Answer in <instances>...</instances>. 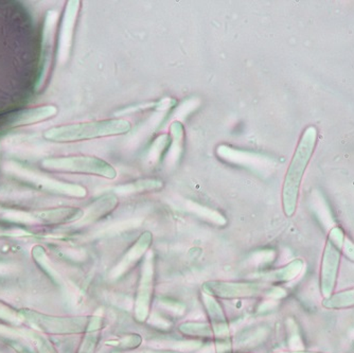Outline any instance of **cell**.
<instances>
[{
    "label": "cell",
    "instance_id": "cell-1",
    "mask_svg": "<svg viewBox=\"0 0 354 353\" xmlns=\"http://www.w3.org/2000/svg\"><path fill=\"white\" fill-rule=\"evenodd\" d=\"M317 135V129L314 125L304 129L288 165L282 186V208L286 217H293L297 210L300 186L315 150Z\"/></svg>",
    "mask_w": 354,
    "mask_h": 353
},
{
    "label": "cell",
    "instance_id": "cell-4",
    "mask_svg": "<svg viewBox=\"0 0 354 353\" xmlns=\"http://www.w3.org/2000/svg\"><path fill=\"white\" fill-rule=\"evenodd\" d=\"M43 165L50 170L62 172L95 175L107 179H115L117 177L116 169L111 163L99 157L87 155L47 159L43 161Z\"/></svg>",
    "mask_w": 354,
    "mask_h": 353
},
{
    "label": "cell",
    "instance_id": "cell-6",
    "mask_svg": "<svg viewBox=\"0 0 354 353\" xmlns=\"http://www.w3.org/2000/svg\"><path fill=\"white\" fill-rule=\"evenodd\" d=\"M57 109L55 105L32 107L0 115V132L21 125H33L47 120L57 115Z\"/></svg>",
    "mask_w": 354,
    "mask_h": 353
},
{
    "label": "cell",
    "instance_id": "cell-2",
    "mask_svg": "<svg viewBox=\"0 0 354 353\" xmlns=\"http://www.w3.org/2000/svg\"><path fill=\"white\" fill-rule=\"evenodd\" d=\"M132 125L130 121L115 118L51 127L45 132L44 138L55 143H75L105 137L121 136L130 133Z\"/></svg>",
    "mask_w": 354,
    "mask_h": 353
},
{
    "label": "cell",
    "instance_id": "cell-14",
    "mask_svg": "<svg viewBox=\"0 0 354 353\" xmlns=\"http://www.w3.org/2000/svg\"><path fill=\"white\" fill-rule=\"evenodd\" d=\"M98 342V334L95 332H91L83 343L82 348L80 350V353H93L95 346Z\"/></svg>",
    "mask_w": 354,
    "mask_h": 353
},
{
    "label": "cell",
    "instance_id": "cell-13",
    "mask_svg": "<svg viewBox=\"0 0 354 353\" xmlns=\"http://www.w3.org/2000/svg\"><path fill=\"white\" fill-rule=\"evenodd\" d=\"M109 344H111V346H116L120 349H134L140 346L141 338L140 335L138 334L125 335V336L119 338L117 342L116 341H111Z\"/></svg>",
    "mask_w": 354,
    "mask_h": 353
},
{
    "label": "cell",
    "instance_id": "cell-9",
    "mask_svg": "<svg viewBox=\"0 0 354 353\" xmlns=\"http://www.w3.org/2000/svg\"><path fill=\"white\" fill-rule=\"evenodd\" d=\"M304 261L301 259H296V260L292 261L288 264L284 265L281 269L274 271V272L268 274L266 277V280L268 282H286V281H291L295 279L298 275L301 273L302 269H304Z\"/></svg>",
    "mask_w": 354,
    "mask_h": 353
},
{
    "label": "cell",
    "instance_id": "cell-12",
    "mask_svg": "<svg viewBox=\"0 0 354 353\" xmlns=\"http://www.w3.org/2000/svg\"><path fill=\"white\" fill-rule=\"evenodd\" d=\"M180 330L184 334L192 335V336H205L209 338L214 335V330L210 325L203 324V323H185L180 325Z\"/></svg>",
    "mask_w": 354,
    "mask_h": 353
},
{
    "label": "cell",
    "instance_id": "cell-7",
    "mask_svg": "<svg viewBox=\"0 0 354 353\" xmlns=\"http://www.w3.org/2000/svg\"><path fill=\"white\" fill-rule=\"evenodd\" d=\"M154 289V265L152 256L145 260L135 301V316L138 322H145L150 313L151 301Z\"/></svg>",
    "mask_w": 354,
    "mask_h": 353
},
{
    "label": "cell",
    "instance_id": "cell-3",
    "mask_svg": "<svg viewBox=\"0 0 354 353\" xmlns=\"http://www.w3.org/2000/svg\"><path fill=\"white\" fill-rule=\"evenodd\" d=\"M345 233L339 226L333 227L328 235L319 271V290L324 298L335 293L336 282L341 266L342 248Z\"/></svg>",
    "mask_w": 354,
    "mask_h": 353
},
{
    "label": "cell",
    "instance_id": "cell-17",
    "mask_svg": "<svg viewBox=\"0 0 354 353\" xmlns=\"http://www.w3.org/2000/svg\"><path fill=\"white\" fill-rule=\"evenodd\" d=\"M146 353H182L178 352V351H150V352H146Z\"/></svg>",
    "mask_w": 354,
    "mask_h": 353
},
{
    "label": "cell",
    "instance_id": "cell-15",
    "mask_svg": "<svg viewBox=\"0 0 354 353\" xmlns=\"http://www.w3.org/2000/svg\"><path fill=\"white\" fill-rule=\"evenodd\" d=\"M342 253H343L344 256H345L348 260L354 262V243L350 241L349 239L346 238V237L345 240H344Z\"/></svg>",
    "mask_w": 354,
    "mask_h": 353
},
{
    "label": "cell",
    "instance_id": "cell-16",
    "mask_svg": "<svg viewBox=\"0 0 354 353\" xmlns=\"http://www.w3.org/2000/svg\"><path fill=\"white\" fill-rule=\"evenodd\" d=\"M278 353H323V352H316V351L294 350V351H281V352H278Z\"/></svg>",
    "mask_w": 354,
    "mask_h": 353
},
{
    "label": "cell",
    "instance_id": "cell-10",
    "mask_svg": "<svg viewBox=\"0 0 354 353\" xmlns=\"http://www.w3.org/2000/svg\"><path fill=\"white\" fill-rule=\"evenodd\" d=\"M206 302L209 314L212 317V327L214 334L216 336L224 338L228 334V326L220 305L212 296L206 297Z\"/></svg>",
    "mask_w": 354,
    "mask_h": 353
},
{
    "label": "cell",
    "instance_id": "cell-8",
    "mask_svg": "<svg viewBox=\"0 0 354 353\" xmlns=\"http://www.w3.org/2000/svg\"><path fill=\"white\" fill-rule=\"evenodd\" d=\"M152 233H149V231L143 233L142 235L139 237L138 241L133 245L132 248L127 251V255H125L123 260L121 261L119 266L115 269L116 276H118L119 274H123L125 271L130 270V267L133 266L134 262L138 261L139 259L143 256V254L148 251L151 243H152Z\"/></svg>",
    "mask_w": 354,
    "mask_h": 353
},
{
    "label": "cell",
    "instance_id": "cell-11",
    "mask_svg": "<svg viewBox=\"0 0 354 353\" xmlns=\"http://www.w3.org/2000/svg\"><path fill=\"white\" fill-rule=\"evenodd\" d=\"M322 305L327 310H344V309L353 308L354 288L334 293L331 296L324 298Z\"/></svg>",
    "mask_w": 354,
    "mask_h": 353
},
{
    "label": "cell",
    "instance_id": "cell-5",
    "mask_svg": "<svg viewBox=\"0 0 354 353\" xmlns=\"http://www.w3.org/2000/svg\"><path fill=\"white\" fill-rule=\"evenodd\" d=\"M207 295L216 298H250L270 292L264 285L254 282H232V281H208L203 285Z\"/></svg>",
    "mask_w": 354,
    "mask_h": 353
}]
</instances>
